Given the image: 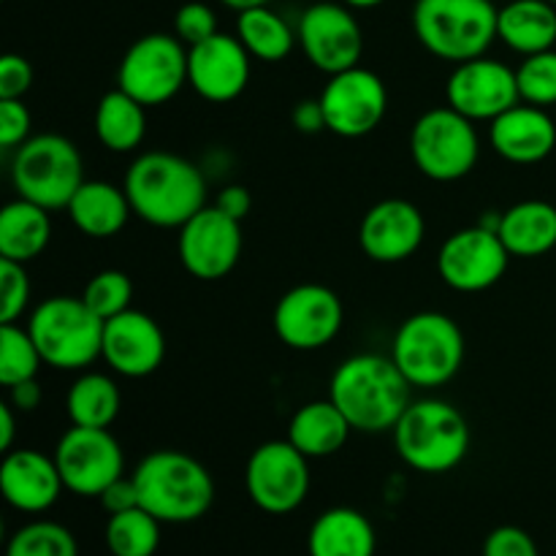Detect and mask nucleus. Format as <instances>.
I'll return each instance as SVG.
<instances>
[{"label": "nucleus", "mask_w": 556, "mask_h": 556, "mask_svg": "<svg viewBox=\"0 0 556 556\" xmlns=\"http://www.w3.org/2000/svg\"><path fill=\"white\" fill-rule=\"evenodd\" d=\"M96 136L109 152L139 150L147 136V106L125 90H109L96 106Z\"/></svg>", "instance_id": "nucleus-30"}, {"label": "nucleus", "mask_w": 556, "mask_h": 556, "mask_svg": "<svg viewBox=\"0 0 556 556\" xmlns=\"http://www.w3.org/2000/svg\"><path fill=\"white\" fill-rule=\"evenodd\" d=\"M103 538L112 556H155L161 548V521L139 505L109 516Z\"/></svg>", "instance_id": "nucleus-33"}, {"label": "nucleus", "mask_w": 556, "mask_h": 556, "mask_svg": "<svg viewBox=\"0 0 556 556\" xmlns=\"http://www.w3.org/2000/svg\"><path fill=\"white\" fill-rule=\"evenodd\" d=\"M139 505L161 525L199 521L215 503V481L195 456L185 451H152L134 470Z\"/></svg>", "instance_id": "nucleus-3"}, {"label": "nucleus", "mask_w": 556, "mask_h": 556, "mask_svg": "<svg viewBox=\"0 0 556 556\" xmlns=\"http://www.w3.org/2000/svg\"><path fill=\"white\" fill-rule=\"evenodd\" d=\"M65 483L54 456L41 451L16 448L3 456L0 465V492L20 514H47L63 494Z\"/></svg>", "instance_id": "nucleus-22"}, {"label": "nucleus", "mask_w": 556, "mask_h": 556, "mask_svg": "<svg viewBox=\"0 0 556 556\" xmlns=\"http://www.w3.org/2000/svg\"><path fill=\"white\" fill-rule=\"evenodd\" d=\"M497 233L510 258H541L556 248V206L541 199L519 201L503 212Z\"/></svg>", "instance_id": "nucleus-26"}, {"label": "nucleus", "mask_w": 556, "mask_h": 556, "mask_svg": "<svg viewBox=\"0 0 556 556\" xmlns=\"http://www.w3.org/2000/svg\"><path fill=\"white\" fill-rule=\"evenodd\" d=\"M14 438H16V418L11 402H3L0 405V451L9 454L14 451Z\"/></svg>", "instance_id": "nucleus-47"}, {"label": "nucleus", "mask_w": 556, "mask_h": 556, "mask_svg": "<svg viewBox=\"0 0 556 556\" xmlns=\"http://www.w3.org/2000/svg\"><path fill=\"white\" fill-rule=\"evenodd\" d=\"M244 486L255 508L264 514H293L309 494V459L291 440L261 443L248 459Z\"/></svg>", "instance_id": "nucleus-11"}, {"label": "nucleus", "mask_w": 556, "mask_h": 556, "mask_svg": "<svg viewBox=\"0 0 556 556\" xmlns=\"http://www.w3.org/2000/svg\"><path fill=\"white\" fill-rule=\"evenodd\" d=\"M41 364V351L33 342L27 326L0 324V383L5 389L36 378Z\"/></svg>", "instance_id": "nucleus-34"}, {"label": "nucleus", "mask_w": 556, "mask_h": 556, "mask_svg": "<svg viewBox=\"0 0 556 556\" xmlns=\"http://www.w3.org/2000/svg\"><path fill=\"white\" fill-rule=\"evenodd\" d=\"M410 155L424 177L434 182H456L478 166L481 136L472 119L445 103L416 119L410 130Z\"/></svg>", "instance_id": "nucleus-9"}, {"label": "nucleus", "mask_w": 556, "mask_h": 556, "mask_svg": "<svg viewBox=\"0 0 556 556\" xmlns=\"http://www.w3.org/2000/svg\"><path fill=\"white\" fill-rule=\"evenodd\" d=\"M516 81H519V96L525 103L548 109L556 103V52L530 54L521 60L516 68Z\"/></svg>", "instance_id": "nucleus-37"}, {"label": "nucleus", "mask_w": 556, "mask_h": 556, "mask_svg": "<svg viewBox=\"0 0 556 556\" xmlns=\"http://www.w3.org/2000/svg\"><path fill=\"white\" fill-rule=\"evenodd\" d=\"M33 117L22 98H0V147L16 150L30 139Z\"/></svg>", "instance_id": "nucleus-40"}, {"label": "nucleus", "mask_w": 556, "mask_h": 556, "mask_svg": "<svg viewBox=\"0 0 556 556\" xmlns=\"http://www.w3.org/2000/svg\"><path fill=\"white\" fill-rule=\"evenodd\" d=\"M329 400L351 421L353 432L386 434L394 432L402 413L410 407L413 386L391 356L358 353L334 369Z\"/></svg>", "instance_id": "nucleus-1"}, {"label": "nucleus", "mask_w": 556, "mask_h": 556, "mask_svg": "<svg viewBox=\"0 0 556 556\" xmlns=\"http://www.w3.org/2000/svg\"><path fill=\"white\" fill-rule=\"evenodd\" d=\"M400 459L424 476H445L465 462L470 427L459 407L445 400H413L394 427Z\"/></svg>", "instance_id": "nucleus-4"}, {"label": "nucleus", "mask_w": 556, "mask_h": 556, "mask_svg": "<svg viewBox=\"0 0 556 556\" xmlns=\"http://www.w3.org/2000/svg\"><path fill=\"white\" fill-rule=\"evenodd\" d=\"M85 182V163L71 139L60 134L30 136L14 150L11 185L20 199L43 210H65Z\"/></svg>", "instance_id": "nucleus-8"}, {"label": "nucleus", "mask_w": 556, "mask_h": 556, "mask_svg": "<svg viewBox=\"0 0 556 556\" xmlns=\"http://www.w3.org/2000/svg\"><path fill=\"white\" fill-rule=\"evenodd\" d=\"M177 250L190 277L223 280L242 258V223L217 206H204L179 228Z\"/></svg>", "instance_id": "nucleus-16"}, {"label": "nucleus", "mask_w": 556, "mask_h": 556, "mask_svg": "<svg viewBox=\"0 0 556 556\" xmlns=\"http://www.w3.org/2000/svg\"><path fill=\"white\" fill-rule=\"evenodd\" d=\"M5 556H79V546L68 527L58 521H30L5 543Z\"/></svg>", "instance_id": "nucleus-35"}, {"label": "nucleus", "mask_w": 556, "mask_h": 556, "mask_svg": "<svg viewBox=\"0 0 556 556\" xmlns=\"http://www.w3.org/2000/svg\"><path fill=\"white\" fill-rule=\"evenodd\" d=\"M548 3H552V5H556V0H548Z\"/></svg>", "instance_id": "nucleus-50"}, {"label": "nucleus", "mask_w": 556, "mask_h": 556, "mask_svg": "<svg viewBox=\"0 0 556 556\" xmlns=\"http://www.w3.org/2000/svg\"><path fill=\"white\" fill-rule=\"evenodd\" d=\"M483 556H541V552L530 532L505 525L489 532L486 543H483Z\"/></svg>", "instance_id": "nucleus-41"}, {"label": "nucleus", "mask_w": 556, "mask_h": 556, "mask_svg": "<svg viewBox=\"0 0 556 556\" xmlns=\"http://www.w3.org/2000/svg\"><path fill=\"white\" fill-rule=\"evenodd\" d=\"M119 407H123V394L117 383L103 372H81L65 394L71 427L109 429L117 421Z\"/></svg>", "instance_id": "nucleus-31"}, {"label": "nucleus", "mask_w": 556, "mask_h": 556, "mask_svg": "<svg viewBox=\"0 0 556 556\" xmlns=\"http://www.w3.org/2000/svg\"><path fill=\"white\" fill-rule=\"evenodd\" d=\"M220 3L228 5V9H233L239 14V11L258 9V5H269V0H220Z\"/></svg>", "instance_id": "nucleus-48"}, {"label": "nucleus", "mask_w": 556, "mask_h": 556, "mask_svg": "<svg viewBox=\"0 0 556 556\" xmlns=\"http://www.w3.org/2000/svg\"><path fill=\"white\" fill-rule=\"evenodd\" d=\"M54 462L65 492L76 497H101L125 476V454L109 429L71 427L54 445Z\"/></svg>", "instance_id": "nucleus-12"}, {"label": "nucleus", "mask_w": 556, "mask_h": 556, "mask_svg": "<svg viewBox=\"0 0 556 556\" xmlns=\"http://www.w3.org/2000/svg\"><path fill=\"white\" fill-rule=\"evenodd\" d=\"M445 103L472 123H492L521 103L516 71L486 54L454 65L445 81Z\"/></svg>", "instance_id": "nucleus-18"}, {"label": "nucleus", "mask_w": 556, "mask_h": 556, "mask_svg": "<svg viewBox=\"0 0 556 556\" xmlns=\"http://www.w3.org/2000/svg\"><path fill=\"white\" fill-rule=\"evenodd\" d=\"M320 103L326 112V130L342 139H362L383 123L389 112V90L375 71L356 65L329 76Z\"/></svg>", "instance_id": "nucleus-14"}, {"label": "nucleus", "mask_w": 556, "mask_h": 556, "mask_svg": "<svg viewBox=\"0 0 556 556\" xmlns=\"http://www.w3.org/2000/svg\"><path fill=\"white\" fill-rule=\"evenodd\" d=\"M489 144L508 163L532 166L554 152L556 125L546 109L521 101L489 123Z\"/></svg>", "instance_id": "nucleus-23"}, {"label": "nucleus", "mask_w": 556, "mask_h": 556, "mask_svg": "<svg viewBox=\"0 0 556 556\" xmlns=\"http://www.w3.org/2000/svg\"><path fill=\"white\" fill-rule=\"evenodd\" d=\"M103 326L106 320L98 318L81 296H49L27 320L43 364L63 372H81L101 358Z\"/></svg>", "instance_id": "nucleus-7"}, {"label": "nucleus", "mask_w": 556, "mask_h": 556, "mask_svg": "<svg viewBox=\"0 0 556 556\" xmlns=\"http://www.w3.org/2000/svg\"><path fill=\"white\" fill-rule=\"evenodd\" d=\"M43 400V391L38 386V380H22V383L11 386L9 389V402L16 413H33Z\"/></svg>", "instance_id": "nucleus-46"}, {"label": "nucleus", "mask_w": 556, "mask_h": 556, "mask_svg": "<svg viewBox=\"0 0 556 556\" xmlns=\"http://www.w3.org/2000/svg\"><path fill=\"white\" fill-rule=\"evenodd\" d=\"M174 33H177L179 41L185 47H195V43L212 38L217 30V14L212 5L193 0V3H185L182 9L174 16Z\"/></svg>", "instance_id": "nucleus-39"}, {"label": "nucleus", "mask_w": 556, "mask_h": 556, "mask_svg": "<svg viewBox=\"0 0 556 556\" xmlns=\"http://www.w3.org/2000/svg\"><path fill=\"white\" fill-rule=\"evenodd\" d=\"M500 9L492 0H416L413 30L421 47L445 63L483 58L497 41Z\"/></svg>", "instance_id": "nucleus-5"}, {"label": "nucleus", "mask_w": 556, "mask_h": 556, "mask_svg": "<svg viewBox=\"0 0 556 556\" xmlns=\"http://www.w3.org/2000/svg\"><path fill=\"white\" fill-rule=\"evenodd\" d=\"M510 264V253L497 231L470 226L454 231L438 253V271L459 293H481L497 286Z\"/></svg>", "instance_id": "nucleus-15"}, {"label": "nucleus", "mask_w": 556, "mask_h": 556, "mask_svg": "<svg viewBox=\"0 0 556 556\" xmlns=\"http://www.w3.org/2000/svg\"><path fill=\"white\" fill-rule=\"evenodd\" d=\"M427 220L413 201L386 199L369 206L358 226V244L369 261L402 264L421 250Z\"/></svg>", "instance_id": "nucleus-20"}, {"label": "nucleus", "mask_w": 556, "mask_h": 556, "mask_svg": "<svg viewBox=\"0 0 556 556\" xmlns=\"http://www.w3.org/2000/svg\"><path fill=\"white\" fill-rule=\"evenodd\" d=\"M299 43L309 63L324 74L334 76L348 68H356L364 54V33L358 20L353 16L351 5L313 3L302 14L296 27Z\"/></svg>", "instance_id": "nucleus-17"}, {"label": "nucleus", "mask_w": 556, "mask_h": 556, "mask_svg": "<svg viewBox=\"0 0 556 556\" xmlns=\"http://www.w3.org/2000/svg\"><path fill=\"white\" fill-rule=\"evenodd\" d=\"M391 358L413 389L434 391L451 383L465 364V334L451 315L416 313L402 320Z\"/></svg>", "instance_id": "nucleus-6"}, {"label": "nucleus", "mask_w": 556, "mask_h": 556, "mask_svg": "<svg viewBox=\"0 0 556 556\" xmlns=\"http://www.w3.org/2000/svg\"><path fill=\"white\" fill-rule=\"evenodd\" d=\"M98 503H101V508L106 510L109 516L123 514V510H130V508H139V492H136L134 478H125V476L117 478V481H114L112 486L98 497Z\"/></svg>", "instance_id": "nucleus-43"}, {"label": "nucleus", "mask_w": 556, "mask_h": 556, "mask_svg": "<svg viewBox=\"0 0 556 556\" xmlns=\"http://www.w3.org/2000/svg\"><path fill=\"white\" fill-rule=\"evenodd\" d=\"M237 36L250 52V58L261 60V63H280L293 52V43L299 41L293 27L269 5L239 11Z\"/></svg>", "instance_id": "nucleus-32"}, {"label": "nucleus", "mask_w": 556, "mask_h": 556, "mask_svg": "<svg viewBox=\"0 0 556 556\" xmlns=\"http://www.w3.org/2000/svg\"><path fill=\"white\" fill-rule=\"evenodd\" d=\"M309 556H375L378 535L362 510L329 508L313 521L307 535Z\"/></svg>", "instance_id": "nucleus-25"}, {"label": "nucleus", "mask_w": 556, "mask_h": 556, "mask_svg": "<svg viewBox=\"0 0 556 556\" xmlns=\"http://www.w3.org/2000/svg\"><path fill=\"white\" fill-rule=\"evenodd\" d=\"M353 427L331 400H315L299 407L288 424V440L307 459H326L342 451Z\"/></svg>", "instance_id": "nucleus-27"}, {"label": "nucleus", "mask_w": 556, "mask_h": 556, "mask_svg": "<svg viewBox=\"0 0 556 556\" xmlns=\"http://www.w3.org/2000/svg\"><path fill=\"white\" fill-rule=\"evenodd\" d=\"M250 52L239 36L215 33L188 47V85L210 103H228L248 90Z\"/></svg>", "instance_id": "nucleus-19"}, {"label": "nucleus", "mask_w": 556, "mask_h": 556, "mask_svg": "<svg viewBox=\"0 0 556 556\" xmlns=\"http://www.w3.org/2000/svg\"><path fill=\"white\" fill-rule=\"evenodd\" d=\"M76 231L90 239H112L128 226L134 206H130L125 188L106 182V179H85L74 199L65 206Z\"/></svg>", "instance_id": "nucleus-24"}, {"label": "nucleus", "mask_w": 556, "mask_h": 556, "mask_svg": "<svg viewBox=\"0 0 556 556\" xmlns=\"http://www.w3.org/2000/svg\"><path fill=\"white\" fill-rule=\"evenodd\" d=\"M52 239V217L49 210L33 204V201L20 199L3 206L0 212V258L36 261Z\"/></svg>", "instance_id": "nucleus-29"}, {"label": "nucleus", "mask_w": 556, "mask_h": 556, "mask_svg": "<svg viewBox=\"0 0 556 556\" xmlns=\"http://www.w3.org/2000/svg\"><path fill=\"white\" fill-rule=\"evenodd\" d=\"M188 85V49L168 33L136 38L117 68V87L150 106H163Z\"/></svg>", "instance_id": "nucleus-10"}, {"label": "nucleus", "mask_w": 556, "mask_h": 556, "mask_svg": "<svg viewBox=\"0 0 556 556\" xmlns=\"http://www.w3.org/2000/svg\"><path fill=\"white\" fill-rule=\"evenodd\" d=\"M87 307L98 315L101 320L117 318L119 313L130 309V299H134V282L125 271L119 269H103L81 291Z\"/></svg>", "instance_id": "nucleus-36"}, {"label": "nucleus", "mask_w": 556, "mask_h": 556, "mask_svg": "<svg viewBox=\"0 0 556 556\" xmlns=\"http://www.w3.org/2000/svg\"><path fill=\"white\" fill-rule=\"evenodd\" d=\"M342 324H345L342 299L320 282H304L286 291L271 315L277 340L304 353L331 345L342 331Z\"/></svg>", "instance_id": "nucleus-13"}, {"label": "nucleus", "mask_w": 556, "mask_h": 556, "mask_svg": "<svg viewBox=\"0 0 556 556\" xmlns=\"http://www.w3.org/2000/svg\"><path fill=\"white\" fill-rule=\"evenodd\" d=\"M101 358L123 378H147L157 372L166 358V337L152 315L130 307L103 326Z\"/></svg>", "instance_id": "nucleus-21"}, {"label": "nucleus", "mask_w": 556, "mask_h": 556, "mask_svg": "<svg viewBox=\"0 0 556 556\" xmlns=\"http://www.w3.org/2000/svg\"><path fill=\"white\" fill-rule=\"evenodd\" d=\"M342 3L351 5V9L367 11V9H378V5H383L386 0H342Z\"/></svg>", "instance_id": "nucleus-49"}, {"label": "nucleus", "mask_w": 556, "mask_h": 556, "mask_svg": "<svg viewBox=\"0 0 556 556\" xmlns=\"http://www.w3.org/2000/svg\"><path fill=\"white\" fill-rule=\"evenodd\" d=\"M134 215L157 228H182L206 206V179L195 163L166 150L141 152L123 182Z\"/></svg>", "instance_id": "nucleus-2"}, {"label": "nucleus", "mask_w": 556, "mask_h": 556, "mask_svg": "<svg viewBox=\"0 0 556 556\" xmlns=\"http://www.w3.org/2000/svg\"><path fill=\"white\" fill-rule=\"evenodd\" d=\"M291 123L299 134L307 136L326 130V112L320 98H304V101H299L291 112Z\"/></svg>", "instance_id": "nucleus-44"}, {"label": "nucleus", "mask_w": 556, "mask_h": 556, "mask_svg": "<svg viewBox=\"0 0 556 556\" xmlns=\"http://www.w3.org/2000/svg\"><path fill=\"white\" fill-rule=\"evenodd\" d=\"M30 304V277L25 264L0 258V324H16Z\"/></svg>", "instance_id": "nucleus-38"}, {"label": "nucleus", "mask_w": 556, "mask_h": 556, "mask_svg": "<svg viewBox=\"0 0 556 556\" xmlns=\"http://www.w3.org/2000/svg\"><path fill=\"white\" fill-rule=\"evenodd\" d=\"M215 206L226 212V215H231L233 220L242 223L250 215V210H253V195H250L244 185H228V188L220 190Z\"/></svg>", "instance_id": "nucleus-45"}, {"label": "nucleus", "mask_w": 556, "mask_h": 556, "mask_svg": "<svg viewBox=\"0 0 556 556\" xmlns=\"http://www.w3.org/2000/svg\"><path fill=\"white\" fill-rule=\"evenodd\" d=\"M33 65L22 54H3L0 58V98H25L33 87Z\"/></svg>", "instance_id": "nucleus-42"}, {"label": "nucleus", "mask_w": 556, "mask_h": 556, "mask_svg": "<svg viewBox=\"0 0 556 556\" xmlns=\"http://www.w3.org/2000/svg\"><path fill=\"white\" fill-rule=\"evenodd\" d=\"M497 38L514 52H548L556 43V5L548 0H510L500 9Z\"/></svg>", "instance_id": "nucleus-28"}]
</instances>
